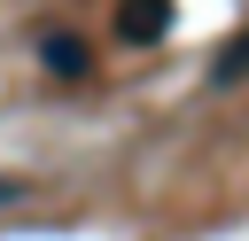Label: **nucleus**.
<instances>
[{
	"mask_svg": "<svg viewBox=\"0 0 249 241\" xmlns=\"http://www.w3.org/2000/svg\"><path fill=\"white\" fill-rule=\"evenodd\" d=\"M241 78H249V31H233V47L210 62V86H218V93H226V86H241Z\"/></svg>",
	"mask_w": 249,
	"mask_h": 241,
	"instance_id": "3",
	"label": "nucleus"
},
{
	"mask_svg": "<svg viewBox=\"0 0 249 241\" xmlns=\"http://www.w3.org/2000/svg\"><path fill=\"white\" fill-rule=\"evenodd\" d=\"M23 194H31V179H23V171H0V210H16Z\"/></svg>",
	"mask_w": 249,
	"mask_h": 241,
	"instance_id": "4",
	"label": "nucleus"
},
{
	"mask_svg": "<svg viewBox=\"0 0 249 241\" xmlns=\"http://www.w3.org/2000/svg\"><path fill=\"white\" fill-rule=\"evenodd\" d=\"M39 62H47L54 78H86V70H93L86 39H70V31H47V39H39Z\"/></svg>",
	"mask_w": 249,
	"mask_h": 241,
	"instance_id": "2",
	"label": "nucleus"
},
{
	"mask_svg": "<svg viewBox=\"0 0 249 241\" xmlns=\"http://www.w3.org/2000/svg\"><path fill=\"white\" fill-rule=\"evenodd\" d=\"M171 16H179L171 0H117V39L124 47H156L171 31Z\"/></svg>",
	"mask_w": 249,
	"mask_h": 241,
	"instance_id": "1",
	"label": "nucleus"
}]
</instances>
